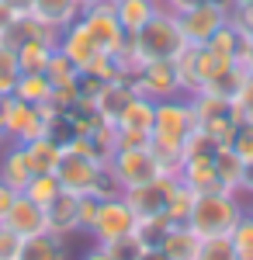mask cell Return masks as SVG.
Masks as SVG:
<instances>
[{
	"label": "cell",
	"mask_w": 253,
	"mask_h": 260,
	"mask_svg": "<svg viewBox=\"0 0 253 260\" xmlns=\"http://www.w3.org/2000/svg\"><path fill=\"white\" fill-rule=\"evenodd\" d=\"M177 177L184 180L195 194H212V191H222L218 184V174H215V146L212 149H198L191 156L180 160V170Z\"/></svg>",
	"instance_id": "7c38bea8"
},
{
	"label": "cell",
	"mask_w": 253,
	"mask_h": 260,
	"mask_svg": "<svg viewBox=\"0 0 253 260\" xmlns=\"http://www.w3.org/2000/svg\"><path fill=\"white\" fill-rule=\"evenodd\" d=\"M215 174L226 194H243V177H246V163L233 153V146H215Z\"/></svg>",
	"instance_id": "44dd1931"
},
{
	"label": "cell",
	"mask_w": 253,
	"mask_h": 260,
	"mask_svg": "<svg viewBox=\"0 0 253 260\" xmlns=\"http://www.w3.org/2000/svg\"><path fill=\"white\" fill-rule=\"evenodd\" d=\"M174 66H177V80H180V94L195 98V94H201V87L226 66V59H218L208 45H184L174 56Z\"/></svg>",
	"instance_id": "5b68a950"
},
{
	"label": "cell",
	"mask_w": 253,
	"mask_h": 260,
	"mask_svg": "<svg viewBox=\"0 0 253 260\" xmlns=\"http://www.w3.org/2000/svg\"><path fill=\"white\" fill-rule=\"evenodd\" d=\"M56 118V108L45 104H24V101L11 98L7 104V118H4V139L7 142H31L39 136H49V121Z\"/></svg>",
	"instance_id": "277c9868"
},
{
	"label": "cell",
	"mask_w": 253,
	"mask_h": 260,
	"mask_svg": "<svg viewBox=\"0 0 253 260\" xmlns=\"http://www.w3.org/2000/svg\"><path fill=\"white\" fill-rule=\"evenodd\" d=\"M59 52L73 62L80 73H87V70L94 66V59H98V56H104V52L98 49V42L90 39V31L80 24V18L73 21L70 28H62V31H59Z\"/></svg>",
	"instance_id": "4fadbf2b"
},
{
	"label": "cell",
	"mask_w": 253,
	"mask_h": 260,
	"mask_svg": "<svg viewBox=\"0 0 253 260\" xmlns=\"http://www.w3.org/2000/svg\"><path fill=\"white\" fill-rule=\"evenodd\" d=\"M229 7H246V4H253V0H226Z\"/></svg>",
	"instance_id": "f5cc1de1"
},
{
	"label": "cell",
	"mask_w": 253,
	"mask_h": 260,
	"mask_svg": "<svg viewBox=\"0 0 253 260\" xmlns=\"http://www.w3.org/2000/svg\"><path fill=\"white\" fill-rule=\"evenodd\" d=\"M229 243H233L239 260H253V215H250V208H246L243 219L236 222V229L229 233Z\"/></svg>",
	"instance_id": "1f68e13d"
},
{
	"label": "cell",
	"mask_w": 253,
	"mask_h": 260,
	"mask_svg": "<svg viewBox=\"0 0 253 260\" xmlns=\"http://www.w3.org/2000/svg\"><path fill=\"white\" fill-rule=\"evenodd\" d=\"M52 94V83L45 73H18V83H14V98L24 101V104H45Z\"/></svg>",
	"instance_id": "f546056e"
},
{
	"label": "cell",
	"mask_w": 253,
	"mask_h": 260,
	"mask_svg": "<svg viewBox=\"0 0 253 260\" xmlns=\"http://www.w3.org/2000/svg\"><path fill=\"white\" fill-rule=\"evenodd\" d=\"M104 167H108V163L94 160V156L62 149V160H59V167H56V177H59V184H62L66 194L83 198V194H94V191H98V180H101V174H104Z\"/></svg>",
	"instance_id": "9c48e42d"
},
{
	"label": "cell",
	"mask_w": 253,
	"mask_h": 260,
	"mask_svg": "<svg viewBox=\"0 0 253 260\" xmlns=\"http://www.w3.org/2000/svg\"><path fill=\"white\" fill-rule=\"evenodd\" d=\"M198 246H201V236H198L187 222H170V229L160 240V250L170 260H195Z\"/></svg>",
	"instance_id": "ffe728a7"
},
{
	"label": "cell",
	"mask_w": 253,
	"mask_h": 260,
	"mask_svg": "<svg viewBox=\"0 0 253 260\" xmlns=\"http://www.w3.org/2000/svg\"><path fill=\"white\" fill-rule=\"evenodd\" d=\"M14 83H18V73H0V94L14 98Z\"/></svg>",
	"instance_id": "bcb514c9"
},
{
	"label": "cell",
	"mask_w": 253,
	"mask_h": 260,
	"mask_svg": "<svg viewBox=\"0 0 253 260\" xmlns=\"http://www.w3.org/2000/svg\"><path fill=\"white\" fill-rule=\"evenodd\" d=\"M129 233H136V215H132V208H129V201L115 194V198H104L98 208V219L90 225V240L101 243V246H108V243H115L118 236H129Z\"/></svg>",
	"instance_id": "30bf717a"
},
{
	"label": "cell",
	"mask_w": 253,
	"mask_h": 260,
	"mask_svg": "<svg viewBox=\"0 0 253 260\" xmlns=\"http://www.w3.org/2000/svg\"><path fill=\"white\" fill-rule=\"evenodd\" d=\"M7 104H11V98L0 94V132H4V118H7Z\"/></svg>",
	"instance_id": "816d5d0a"
},
{
	"label": "cell",
	"mask_w": 253,
	"mask_h": 260,
	"mask_svg": "<svg viewBox=\"0 0 253 260\" xmlns=\"http://www.w3.org/2000/svg\"><path fill=\"white\" fill-rule=\"evenodd\" d=\"M24 156H28L31 174H56L59 160H62V142L49 139V136H39V139L24 142Z\"/></svg>",
	"instance_id": "7402d4cb"
},
{
	"label": "cell",
	"mask_w": 253,
	"mask_h": 260,
	"mask_svg": "<svg viewBox=\"0 0 253 260\" xmlns=\"http://www.w3.org/2000/svg\"><path fill=\"white\" fill-rule=\"evenodd\" d=\"M45 77H49V83H73L80 80V70L59 52V45H56V52L49 56V66H45Z\"/></svg>",
	"instance_id": "d6a6232c"
},
{
	"label": "cell",
	"mask_w": 253,
	"mask_h": 260,
	"mask_svg": "<svg viewBox=\"0 0 253 260\" xmlns=\"http://www.w3.org/2000/svg\"><path fill=\"white\" fill-rule=\"evenodd\" d=\"M80 24L90 31V39L98 42V49L104 56H115L118 49L125 45V39H129L115 18V0H94V4H87L80 11Z\"/></svg>",
	"instance_id": "ba28073f"
},
{
	"label": "cell",
	"mask_w": 253,
	"mask_h": 260,
	"mask_svg": "<svg viewBox=\"0 0 253 260\" xmlns=\"http://www.w3.org/2000/svg\"><path fill=\"white\" fill-rule=\"evenodd\" d=\"M246 77H250V73H246L239 62H226L212 80L201 87V94H212V98H222V101H236L239 90H243V83H246Z\"/></svg>",
	"instance_id": "603a6c76"
},
{
	"label": "cell",
	"mask_w": 253,
	"mask_h": 260,
	"mask_svg": "<svg viewBox=\"0 0 253 260\" xmlns=\"http://www.w3.org/2000/svg\"><path fill=\"white\" fill-rule=\"evenodd\" d=\"M35 177L31 167H28V156H24V146L21 142H7L0 149V180L11 187V191H24V184Z\"/></svg>",
	"instance_id": "2e32d148"
},
{
	"label": "cell",
	"mask_w": 253,
	"mask_h": 260,
	"mask_svg": "<svg viewBox=\"0 0 253 260\" xmlns=\"http://www.w3.org/2000/svg\"><path fill=\"white\" fill-rule=\"evenodd\" d=\"M195 260H239V257H236L229 236H212V240H201Z\"/></svg>",
	"instance_id": "e575fe53"
},
{
	"label": "cell",
	"mask_w": 253,
	"mask_h": 260,
	"mask_svg": "<svg viewBox=\"0 0 253 260\" xmlns=\"http://www.w3.org/2000/svg\"><path fill=\"white\" fill-rule=\"evenodd\" d=\"M108 170L115 174V180H118V187H121V191L167 177L149 146H139V149H115V153H111V160H108Z\"/></svg>",
	"instance_id": "52a82bcc"
},
{
	"label": "cell",
	"mask_w": 253,
	"mask_h": 260,
	"mask_svg": "<svg viewBox=\"0 0 253 260\" xmlns=\"http://www.w3.org/2000/svg\"><path fill=\"white\" fill-rule=\"evenodd\" d=\"M229 146H233L236 156L250 167V163H253V125H246V121H243V125L236 128V136H233V142H229Z\"/></svg>",
	"instance_id": "8d00e7d4"
},
{
	"label": "cell",
	"mask_w": 253,
	"mask_h": 260,
	"mask_svg": "<svg viewBox=\"0 0 253 260\" xmlns=\"http://www.w3.org/2000/svg\"><path fill=\"white\" fill-rule=\"evenodd\" d=\"M146 250H149V246L139 240L136 233H129V236H118L115 243H108V253H111L115 260H142V257H146Z\"/></svg>",
	"instance_id": "836d02e7"
},
{
	"label": "cell",
	"mask_w": 253,
	"mask_h": 260,
	"mask_svg": "<svg viewBox=\"0 0 253 260\" xmlns=\"http://www.w3.org/2000/svg\"><path fill=\"white\" fill-rule=\"evenodd\" d=\"M250 215H253V205H250Z\"/></svg>",
	"instance_id": "9f6ffc18"
},
{
	"label": "cell",
	"mask_w": 253,
	"mask_h": 260,
	"mask_svg": "<svg viewBox=\"0 0 253 260\" xmlns=\"http://www.w3.org/2000/svg\"><path fill=\"white\" fill-rule=\"evenodd\" d=\"M14 194H18V191H11V187H7V184L0 180V222H4V215H7V208H11Z\"/></svg>",
	"instance_id": "ee69618b"
},
{
	"label": "cell",
	"mask_w": 253,
	"mask_h": 260,
	"mask_svg": "<svg viewBox=\"0 0 253 260\" xmlns=\"http://www.w3.org/2000/svg\"><path fill=\"white\" fill-rule=\"evenodd\" d=\"M7 4H11L18 14H28V7H31V0H7Z\"/></svg>",
	"instance_id": "f907efd6"
},
{
	"label": "cell",
	"mask_w": 253,
	"mask_h": 260,
	"mask_svg": "<svg viewBox=\"0 0 253 260\" xmlns=\"http://www.w3.org/2000/svg\"><path fill=\"white\" fill-rule=\"evenodd\" d=\"M170 229V219L167 215H156V219H139L136 222V236L146 246H160V240H163V233Z\"/></svg>",
	"instance_id": "d590c367"
},
{
	"label": "cell",
	"mask_w": 253,
	"mask_h": 260,
	"mask_svg": "<svg viewBox=\"0 0 253 260\" xmlns=\"http://www.w3.org/2000/svg\"><path fill=\"white\" fill-rule=\"evenodd\" d=\"M229 14H233V7L226 0H198L195 7L177 14V28H180L187 45H205L229 21Z\"/></svg>",
	"instance_id": "8992f818"
},
{
	"label": "cell",
	"mask_w": 253,
	"mask_h": 260,
	"mask_svg": "<svg viewBox=\"0 0 253 260\" xmlns=\"http://www.w3.org/2000/svg\"><path fill=\"white\" fill-rule=\"evenodd\" d=\"M21 260H66V246H62V240L52 236V233H39V236L24 240Z\"/></svg>",
	"instance_id": "f1b7e54d"
},
{
	"label": "cell",
	"mask_w": 253,
	"mask_h": 260,
	"mask_svg": "<svg viewBox=\"0 0 253 260\" xmlns=\"http://www.w3.org/2000/svg\"><path fill=\"white\" fill-rule=\"evenodd\" d=\"M153 118H156V101L149 98H132L125 104V111L115 118V128H132V132H153Z\"/></svg>",
	"instance_id": "d4e9b609"
},
{
	"label": "cell",
	"mask_w": 253,
	"mask_h": 260,
	"mask_svg": "<svg viewBox=\"0 0 253 260\" xmlns=\"http://www.w3.org/2000/svg\"><path fill=\"white\" fill-rule=\"evenodd\" d=\"M18 18H21L18 11H14V7H11L7 0H0V39H4V35L11 31V24H14Z\"/></svg>",
	"instance_id": "7bdbcfd3"
},
{
	"label": "cell",
	"mask_w": 253,
	"mask_h": 260,
	"mask_svg": "<svg viewBox=\"0 0 253 260\" xmlns=\"http://www.w3.org/2000/svg\"><path fill=\"white\" fill-rule=\"evenodd\" d=\"M0 225H7L11 233H18L21 240H31V236H39V233H49V225H45V208L35 205L28 194H14V201H11V208H7V215H4Z\"/></svg>",
	"instance_id": "9a60e30c"
},
{
	"label": "cell",
	"mask_w": 253,
	"mask_h": 260,
	"mask_svg": "<svg viewBox=\"0 0 253 260\" xmlns=\"http://www.w3.org/2000/svg\"><path fill=\"white\" fill-rule=\"evenodd\" d=\"M4 146H7V139H4V132H0V149H4Z\"/></svg>",
	"instance_id": "db71d44e"
},
{
	"label": "cell",
	"mask_w": 253,
	"mask_h": 260,
	"mask_svg": "<svg viewBox=\"0 0 253 260\" xmlns=\"http://www.w3.org/2000/svg\"><path fill=\"white\" fill-rule=\"evenodd\" d=\"M243 194H250V198H253V163L246 167V177H243Z\"/></svg>",
	"instance_id": "c3c4849f"
},
{
	"label": "cell",
	"mask_w": 253,
	"mask_h": 260,
	"mask_svg": "<svg viewBox=\"0 0 253 260\" xmlns=\"http://www.w3.org/2000/svg\"><path fill=\"white\" fill-rule=\"evenodd\" d=\"M198 128L195 108H191V98L177 94V98L156 101V118H153V132H149V149L160 160L163 174L167 177H177L180 170V149H184V139Z\"/></svg>",
	"instance_id": "6da1fadb"
},
{
	"label": "cell",
	"mask_w": 253,
	"mask_h": 260,
	"mask_svg": "<svg viewBox=\"0 0 253 260\" xmlns=\"http://www.w3.org/2000/svg\"><path fill=\"white\" fill-rule=\"evenodd\" d=\"M21 250H24V240L7 225H0V260H21Z\"/></svg>",
	"instance_id": "f35d334b"
},
{
	"label": "cell",
	"mask_w": 253,
	"mask_h": 260,
	"mask_svg": "<svg viewBox=\"0 0 253 260\" xmlns=\"http://www.w3.org/2000/svg\"><path fill=\"white\" fill-rule=\"evenodd\" d=\"M21 194H28V198L35 201V205H42V208H49L52 201L62 194V184H59L56 174H35V177L24 184V191Z\"/></svg>",
	"instance_id": "4dcf8cb0"
},
{
	"label": "cell",
	"mask_w": 253,
	"mask_h": 260,
	"mask_svg": "<svg viewBox=\"0 0 253 260\" xmlns=\"http://www.w3.org/2000/svg\"><path fill=\"white\" fill-rule=\"evenodd\" d=\"M98 208H101V198H94V194H83V198L77 201L80 233H90V225H94V219H98Z\"/></svg>",
	"instance_id": "74e56055"
},
{
	"label": "cell",
	"mask_w": 253,
	"mask_h": 260,
	"mask_svg": "<svg viewBox=\"0 0 253 260\" xmlns=\"http://www.w3.org/2000/svg\"><path fill=\"white\" fill-rule=\"evenodd\" d=\"M139 146H149V132L115 128V149H139Z\"/></svg>",
	"instance_id": "ab89813d"
},
{
	"label": "cell",
	"mask_w": 253,
	"mask_h": 260,
	"mask_svg": "<svg viewBox=\"0 0 253 260\" xmlns=\"http://www.w3.org/2000/svg\"><path fill=\"white\" fill-rule=\"evenodd\" d=\"M77 194H59L49 208H45V225H49V233L59 236V240H66V236H73L80 233V219H77Z\"/></svg>",
	"instance_id": "d6986e66"
},
{
	"label": "cell",
	"mask_w": 253,
	"mask_h": 260,
	"mask_svg": "<svg viewBox=\"0 0 253 260\" xmlns=\"http://www.w3.org/2000/svg\"><path fill=\"white\" fill-rule=\"evenodd\" d=\"M132 98H136V90H132V83L125 80V77H121V80H108L98 94H94V111H98L104 121L115 125V118L125 111V104Z\"/></svg>",
	"instance_id": "ac0fdd59"
},
{
	"label": "cell",
	"mask_w": 253,
	"mask_h": 260,
	"mask_svg": "<svg viewBox=\"0 0 253 260\" xmlns=\"http://www.w3.org/2000/svg\"><path fill=\"white\" fill-rule=\"evenodd\" d=\"M87 4H94V0H80V7H87Z\"/></svg>",
	"instance_id": "11a10c76"
},
{
	"label": "cell",
	"mask_w": 253,
	"mask_h": 260,
	"mask_svg": "<svg viewBox=\"0 0 253 260\" xmlns=\"http://www.w3.org/2000/svg\"><path fill=\"white\" fill-rule=\"evenodd\" d=\"M195 198L198 194L180 177H170V187H167V219L170 222H187L191 208H195Z\"/></svg>",
	"instance_id": "83f0119b"
},
{
	"label": "cell",
	"mask_w": 253,
	"mask_h": 260,
	"mask_svg": "<svg viewBox=\"0 0 253 260\" xmlns=\"http://www.w3.org/2000/svg\"><path fill=\"white\" fill-rule=\"evenodd\" d=\"M0 73H21L18 70V49L0 42Z\"/></svg>",
	"instance_id": "b9f144b4"
},
{
	"label": "cell",
	"mask_w": 253,
	"mask_h": 260,
	"mask_svg": "<svg viewBox=\"0 0 253 260\" xmlns=\"http://www.w3.org/2000/svg\"><path fill=\"white\" fill-rule=\"evenodd\" d=\"M56 52V42L45 39H24L18 45V70L21 73H45L49 56Z\"/></svg>",
	"instance_id": "484cf974"
},
{
	"label": "cell",
	"mask_w": 253,
	"mask_h": 260,
	"mask_svg": "<svg viewBox=\"0 0 253 260\" xmlns=\"http://www.w3.org/2000/svg\"><path fill=\"white\" fill-rule=\"evenodd\" d=\"M142 260H170V257H167V253H163L160 246H149V250H146V257H142Z\"/></svg>",
	"instance_id": "681fc988"
},
{
	"label": "cell",
	"mask_w": 253,
	"mask_h": 260,
	"mask_svg": "<svg viewBox=\"0 0 253 260\" xmlns=\"http://www.w3.org/2000/svg\"><path fill=\"white\" fill-rule=\"evenodd\" d=\"M229 21H233V24L243 31V35H246V39H253V4H246V7H233Z\"/></svg>",
	"instance_id": "60d3db41"
},
{
	"label": "cell",
	"mask_w": 253,
	"mask_h": 260,
	"mask_svg": "<svg viewBox=\"0 0 253 260\" xmlns=\"http://www.w3.org/2000/svg\"><path fill=\"white\" fill-rule=\"evenodd\" d=\"M243 215H246L243 194L212 191V194H198L195 198V208L187 215V225L195 229L201 240H212V236H229Z\"/></svg>",
	"instance_id": "7a4b0ae2"
},
{
	"label": "cell",
	"mask_w": 253,
	"mask_h": 260,
	"mask_svg": "<svg viewBox=\"0 0 253 260\" xmlns=\"http://www.w3.org/2000/svg\"><path fill=\"white\" fill-rule=\"evenodd\" d=\"M243 39H246V35H243V31L236 28L233 21H226V24H222V28H218V31H215L212 39L205 42V45L212 49V52L218 56V59L236 62V59H239V49H243Z\"/></svg>",
	"instance_id": "4316f807"
},
{
	"label": "cell",
	"mask_w": 253,
	"mask_h": 260,
	"mask_svg": "<svg viewBox=\"0 0 253 260\" xmlns=\"http://www.w3.org/2000/svg\"><path fill=\"white\" fill-rule=\"evenodd\" d=\"M129 83H132V90H136L139 98H149V101H167V98H177L180 94V80H177L174 59L146 62Z\"/></svg>",
	"instance_id": "8fae6325"
},
{
	"label": "cell",
	"mask_w": 253,
	"mask_h": 260,
	"mask_svg": "<svg viewBox=\"0 0 253 260\" xmlns=\"http://www.w3.org/2000/svg\"><path fill=\"white\" fill-rule=\"evenodd\" d=\"M129 42H132V49H136L142 66L146 62H156V59H174L177 52L187 45L184 35H180V28H177V14L163 11V7L139 28L136 35H129Z\"/></svg>",
	"instance_id": "3957f363"
},
{
	"label": "cell",
	"mask_w": 253,
	"mask_h": 260,
	"mask_svg": "<svg viewBox=\"0 0 253 260\" xmlns=\"http://www.w3.org/2000/svg\"><path fill=\"white\" fill-rule=\"evenodd\" d=\"M80 260H115V257L108 253V246H101V243H94V246H90V250H87V253H83Z\"/></svg>",
	"instance_id": "7dc6e473"
},
{
	"label": "cell",
	"mask_w": 253,
	"mask_h": 260,
	"mask_svg": "<svg viewBox=\"0 0 253 260\" xmlns=\"http://www.w3.org/2000/svg\"><path fill=\"white\" fill-rule=\"evenodd\" d=\"M167 187H170V177H160V180H149V184H139V187L121 191V198L129 201L136 222L156 219V215H167Z\"/></svg>",
	"instance_id": "5bb4252c"
},
{
	"label": "cell",
	"mask_w": 253,
	"mask_h": 260,
	"mask_svg": "<svg viewBox=\"0 0 253 260\" xmlns=\"http://www.w3.org/2000/svg\"><path fill=\"white\" fill-rule=\"evenodd\" d=\"M156 11H160V0H115V18L125 35H136Z\"/></svg>",
	"instance_id": "cb8c5ba5"
},
{
	"label": "cell",
	"mask_w": 253,
	"mask_h": 260,
	"mask_svg": "<svg viewBox=\"0 0 253 260\" xmlns=\"http://www.w3.org/2000/svg\"><path fill=\"white\" fill-rule=\"evenodd\" d=\"M80 11H83L80 0H31V7H28L31 18L49 24V28H56V31L70 28L80 18Z\"/></svg>",
	"instance_id": "e0dca14e"
},
{
	"label": "cell",
	"mask_w": 253,
	"mask_h": 260,
	"mask_svg": "<svg viewBox=\"0 0 253 260\" xmlns=\"http://www.w3.org/2000/svg\"><path fill=\"white\" fill-rule=\"evenodd\" d=\"M198 0H160V7L163 11H170V14H180V11H187V7H195Z\"/></svg>",
	"instance_id": "f6af8a7d"
}]
</instances>
